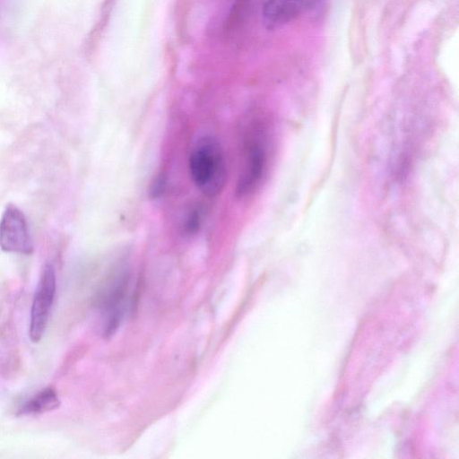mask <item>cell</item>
Segmentation results:
<instances>
[{
  "label": "cell",
  "instance_id": "6da1fadb",
  "mask_svg": "<svg viewBox=\"0 0 459 459\" xmlns=\"http://www.w3.org/2000/svg\"><path fill=\"white\" fill-rule=\"evenodd\" d=\"M135 294V285L126 270L115 272L106 281L96 299L103 335L110 336L119 328L133 307Z\"/></svg>",
  "mask_w": 459,
  "mask_h": 459
},
{
  "label": "cell",
  "instance_id": "7a4b0ae2",
  "mask_svg": "<svg viewBox=\"0 0 459 459\" xmlns=\"http://www.w3.org/2000/svg\"><path fill=\"white\" fill-rule=\"evenodd\" d=\"M188 168L195 185L208 196L218 195L226 180V162L220 143L212 136H204L193 146Z\"/></svg>",
  "mask_w": 459,
  "mask_h": 459
},
{
  "label": "cell",
  "instance_id": "3957f363",
  "mask_svg": "<svg viewBox=\"0 0 459 459\" xmlns=\"http://www.w3.org/2000/svg\"><path fill=\"white\" fill-rule=\"evenodd\" d=\"M56 290V270L51 263H47L42 269L30 307L29 337L33 343H38L45 333Z\"/></svg>",
  "mask_w": 459,
  "mask_h": 459
},
{
  "label": "cell",
  "instance_id": "277c9868",
  "mask_svg": "<svg viewBox=\"0 0 459 459\" xmlns=\"http://www.w3.org/2000/svg\"><path fill=\"white\" fill-rule=\"evenodd\" d=\"M267 160L266 138L262 130L255 131L245 145L242 169L236 186L238 197L246 196L256 188L265 172Z\"/></svg>",
  "mask_w": 459,
  "mask_h": 459
},
{
  "label": "cell",
  "instance_id": "5b68a950",
  "mask_svg": "<svg viewBox=\"0 0 459 459\" xmlns=\"http://www.w3.org/2000/svg\"><path fill=\"white\" fill-rule=\"evenodd\" d=\"M0 248L4 252L30 255L33 242L27 219L21 209L8 204L0 218Z\"/></svg>",
  "mask_w": 459,
  "mask_h": 459
},
{
  "label": "cell",
  "instance_id": "8992f818",
  "mask_svg": "<svg viewBox=\"0 0 459 459\" xmlns=\"http://www.w3.org/2000/svg\"><path fill=\"white\" fill-rule=\"evenodd\" d=\"M319 0H268L263 7L262 15L269 29L280 27L304 11L313 7Z\"/></svg>",
  "mask_w": 459,
  "mask_h": 459
},
{
  "label": "cell",
  "instance_id": "52a82bcc",
  "mask_svg": "<svg viewBox=\"0 0 459 459\" xmlns=\"http://www.w3.org/2000/svg\"><path fill=\"white\" fill-rule=\"evenodd\" d=\"M60 405L57 393L52 387H46L29 400L18 410L17 415H37L56 410Z\"/></svg>",
  "mask_w": 459,
  "mask_h": 459
},
{
  "label": "cell",
  "instance_id": "ba28073f",
  "mask_svg": "<svg viewBox=\"0 0 459 459\" xmlns=\"http://www.w3.org/2000/svg\"><path fill=\"white\" fill-rule=\"evenodd\" d=\"M202 223V215L199 210H192L186 218L184 229L188 234H195L198 231Z\"/></svg>",
  "mask_w": 459,
  "mask_h": 459
},
{
  "label": "cell",
  "instance_id": "9c48e42d",
  "mask_svg": "<svg viewBox=\"0 0 459 459\" xmlns=\"http://www.w3.org/2000/svg\"><path fill=\"white\" fill-rule=\"evenodd\" d=\"M166 179L163 176H159L152 183L151 188L152 196L154 198L160 197L165 190Z\"/></svg>",
  "mask_w": 459,
  "mask_h": 459
}]
</instances>
